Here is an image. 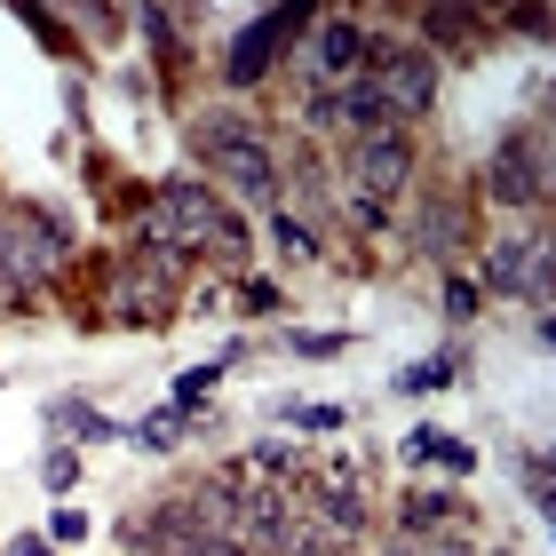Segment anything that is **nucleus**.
<instances>
[{"instance_id": "obj_11", "label": "nucleus", "mask_w": 556, "mask_h": 556, "mask_svg": "<svg viewBox=\"0 0 556 556\" xmlns=\"http://www.w3.org/2000/svg\"><path fill=\"white\" fill-rule=\"evenodd\" d=\"M270 239L287 247V255H318V239H311V223H302L294 207H270Z\"/></svg>"}, {"instance_id": "obj_3", "label": "nucleus", "mask_w": 556, "mask_h": 556, "mask_svg": "<svg viewBox=\"0 0 556 556\" xmlns=\"http://www.w3.org/2000/svg\"><path fill=\"white\" fill-rule=\"evenodd\" d=\"M485 184H493L501 207H541V199H548V136H541V128H533V136H509Z\"/></svg>"}, {"instance_id": "obj_8", "label": "nucleus", "mask_w": 556, "mask_h": 556, "mask_svg": "<svg viewBox=\"0 0 556 556\" xmlns=\"http://www.w3.org/2000/svg\"><path fill=\"white\" fill-rule=\"evenodd\" d=\"M453 374H462V358H453V350H445V358H421V366H406V374H397V397H429V390H453Z\"/></svg>"}, {"instance_id": "obj_12", "label": "nucleus", "mask_w": 556, "mask_h": 556, "mask_svg": "<svg viewBox=\"0 0 556 556\" xmlns=\"http://www.w3.org/2000/svg\"><path fill=\"white\" fill-rule=\"evenodd\" d=\"M40 485H48V493H72V485H80V453H72V445H56V453L40 462Z\"/></svg>"}, {"instance_id": "obj_19", "label": "nucleus", "mask_w": 556, "mask_h": 556, "mask_svg": "<svg viewBox=\"0 0 556 556\" xmlns=\"http://www.w3.org/2000/svg\"><path fill=\"white\" fill-rule=\"evenodd\" d=\"M9 556H56V548H48L40 533H16V541H9Z\"/></svg>"}, {"instance_id": "obj_9", "label": "nucleus", "mask_w": 556, "mask_h": 556, "mask_svg": "<svg viewBox=\"0 0 556 556\" xmlns=\"http://www.w3.org/2000/svg\"><path fill=\"white\" fill-rule=\"evenodd\" d=\"M128 438H136L143 453H175V445H184V414H175V406H160V414H143V421L128 429Z\"/></svg>"}, {"instance_id": "obj_20", "label": "nucleus", "mask_w": 556, "mask_h": 556, "mask_svg": "<svg viewBox=\"0 0 556 556\" xmlns=\"http://www.w3.org/2000/svg\"><path fill=\"white\" fill-rule=\"evenodd\" d=\"M199 556H247L239 541H207V548H199Z\"/></svg>"}, {"instance_id": "obj_2", "label": "nucleus", "mask_w": 556, "mask_h": 556, "mask_svg": "<svg viewBox=\"0 0 556 556\" xmlns=\"http://www.w3.org/2000/svg\"><path fill=\"white\" fill-rule=\"evenodd\" d=\"M311 16L318 9H302V0H294V9H263L255 24H239L231 56H223V80H231V88H263V72L278 64V48L302 40V24H311Z\"/></svg>"}, {"instance_id": "obj_6", "label": "nucleus", "mask_w": 556, "mask_h": 556, "mask_svg": "<svg viewBox=\"0 0 556 556\" xmlns=\"http://www.w3.org/2000/svg\"><path fill=\"white\" fill-rule=\"evenodd\" d=\"M358 64H366V24H350V16L318 24V72H334L326 88H342V80H350Z\"/></svg>"}, {"instance_id": "obj_15", "label": "nucleus", "mask_w": 556, "mask_h": 556, "mask_svg": "<svg viewBox=\"0 0 556 556\" xmlns=\"http://www.w3.org/2000/svg\"><path fill=\"white\" fill-rule=\"evenodd\" d=\"M517 485L533 493V517H548V462H541V453H525V462H517Z\"/></svg>"}, {"instance_id": "obj_17", "label": "nucleus", "mask_w": 556, "mask_h": 556, "mask_svg": "<svg viewBox=\"0 0 556 556\" xmlns=\"http://www.w3.org/2000/svg\"><path fill=\"white\" fill-rule=\"evenodd\" d=\"M438 302H445V318H469V311H477V287H469V278H445Z\"/></svg>"}, {"instance_id": "obj_7", "label": "nucleus", "mask_w": 556, "mask_h": 556, "mask_svg": "<svg viewBox=\"0 0 556 556\" xmlns=\"http://www.w3.org/2000/svg\"><path fill=\"white\" fill-rule=\"evenodd\" d=\"M421 33L438 48H477V40H485V9H453V0H438V9H421Z\"/></svg>"}, {"instance_id": "obj_5", "label": "nucleus", "mask_w": 556, "mask_h": 556, "mask_svg": "<svg viewBox=\"0 0 556 556\" xmlns=\"http://www.w3.org/2000/svg\"><path fill=\"white\" fill-rule=\"evenodd\" d=\"M414 247H421L429 263H453V255L469 247V207H462V199H438V191H429L421 207H414Z\"/></svg>"}, {"instance_id": "obj_13", "label": "nucleus", "mask_w": 556, "mask_h": 556, "mask_svg": "<svg viewBox=\"0 0 556 556\" xmlns=\"http://www.w3.org/2000/svg\"><path fill=\"white\" fill-rule=\"evenodd\" d=\"M287 350H294V358H342L350 334H318V326H302V334H287Z\"/></svg>"}, {"instance_id": "obj_1", "label": "nucleus", "mask_w": 556, "mask_h": 556, "mask_svg": "<svg viewBox=\"0 0 556 556\" xmlns=\"http://www.w3.org/2000/svg\"><path fill=\"white\" fill-rule=\"evenodd\" d=\"M191 151L207 160V175L231 199H247V207H287V184H278V151H270V136L255 128L247 112H199L191 119Z\"/></svg>"}, {"instance_id": "obj_14", "label": "nucleus", "mask_w": 556, "mask_h": 556, "mask_svg": "<svg viewBox=\"0 0 556 556\" xmlns=\"http://www.w3.org/2000/svg\"><path fill=\"white\" fill-rule=\"evenodd\" d=\"M40 541H48V548H72V541H88V517H80V509L64 501V509L48 517V533H40Z\"/></svg>"}, {"instance_id": "obj_16", "label": "nucleus", "mask_w": 556, "mask_h": 556, "mask_svg": "<svg viewBox=\"0 0 556 556\" xmlns=\"http://www.w3.org/2000/svg\"><path fill=\"white\" fill-rule=\"evenodd\" d=\"M24 24H33V33L48 40V48H72V33H64V24H56V9H40V0H24V9H16Z\"/></svg>"}, {"instance_id": "obj_10", "label": "nucleus", "mask_w": 556, "mask_h": 556, "mask_svg": "<svg viewBox=\"0 0 556 556\" xmlns=\"http://www.w3.org/2000/svg\"><path fill=\"white\" fill-rule=\"evenodd\" d=\"M48 421H56L64 438H80V445H88V438H112V421L96 414V406H72V397H56V406H48Z\"/></svg>"}, {"instance_id": "obj_4", "label": "nucleus", "mask_w": 556, "mask_h": 556, "mask_svg": "<svg viewBox=\"0 0 556 556\" xmlns=\"http://www.w3.org/2000/svg\"><path fill=\"white\" fill-rule=\"evenodd\" d=\"M350 175H358V199H374V207H390V191L414 184V143L406 136H366L358 151H350Z\"/></svg>"}, {"instance_id": "obj_18", "label": "nucleus", "mask_w": 556, "mask_h": 556, "mask_svg": "<svg viewBox=\"0 0 556 556\" xmlns=\"http://www.w3.org/2000/svg\"><path fill=\"white\" fill-rule=\"evenodd\" d=\"M501 16H509V33H533V40H548V9H541V0H533V9H501Z\"/></svg>"}]
</instances>
